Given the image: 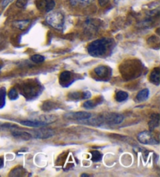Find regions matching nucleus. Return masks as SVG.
Segmentation results:
<instances>
[{
  "instance_id": "1",
  "label": "nucleus",
  "mask_w": 160,
  "mask_h": 177,
  "mask_svg": "<svg viewBox=\"0 0 160 177\" xmlns=\"http://www.w3.org/2000/svg\"><path fill=\"white\" fill-rule=\"evenodd\" d=\"M110 45V40L107 39H98L89 44L87 52L93 57H101L106 54Z\"/></svg>"
},
{
  "instance_id": "5",
  "label": "nucleus",
  "mask_w": 160,
  "mask_h": 177,
  "mask_svg": "<svg viewBox=\"0 0 160 177\" xmlns=\"http://www.w3.org/2000/svg\"><path fill=\"white\" fill-rule=\"evenodd\" d=\"M65 118L69 119H74V120L83 121L91 118V113L87 112H75V113H68L64 115Z\"/></svg>"
},
{
  "instance_id": "14",
  "label": "nucleus",
  "mask_w": 160,
  "mask_h": 177,
  "mask_svg": "<svg viewBox=\"0 0 160 177\" xmlns=\"http://www.w3.org/2000/svg\"><path fill=\"white\" fill-rule=\"evenodd\" d=\"M36 120L41 122V123H45V124H49L51 123H53L56 120V117L55 116L49 115V116H41L39 118L36 119Z\"/></svg>"
},
{
  "instance_id": "19",
  "label": "nucleus",
  "mask_w": 160,
  "mask_h": 177,
  "mask_svg": "<svg viewBox=\"0 0 160 177\" xmlns=\"http://www.w3.org/2000/svg\"><path fill=\"white\" fill-rule=\"evenodd\" d=\"M94 0H70V4L73 6H87L91 4Z\"/></svg>"
},
{
  "instance_id": "30",
  "label": "nucleus",
  "mask_w": 160,
  "mask_h": 177,
  "mask_svg": "<svg viewBox=\"0 0 160 177\" xmlns=\"http://www.w3.org/2000/svg\"><path fill=\"white\" fill-rule=\"evenodd\" d=\"M91 97V94L90 91H86L82 92V98L83 99H88Z\"/></svg>"
},
{
  "instance_id": "11",
  "label": "nucleus",
  "mask_w": 160,
  "mask_h": 177,
  "mask_svg": "<svg viewBox=\"0 0 160 177\" xmlns=\"http://www.w3.org/2000/svg\"><path fill=\"white\" fill-rule=\"evenodd\" d=\"M159 125V114H153L151 116V119L148 123V127L151 131L155 130Z\"/></svg>"
},
{
  "instance_id": "21",
  "label": "nucleus",
  "mask_w": 160,
  "mask_h": 177,
  "mask_svg": "<svg viewBox=\"0 0 160 177\" xmlns=\"http://www.w3.org/2000/svg\"><path fill=\"white\" fill-rule=\"evenodd\" d=\"M25 170L22 167H16L11 171L10 176H22Z\"/></svg>"
},
{
  "instance_id": "2",
  "label": "nucleus",
  "mask_w": 160,
  "mask_h": 177,
  "mask_svg": "<svg viewBox=\"0 0 160 177\" xmlns=\"http://www.w3.org/2000/svg\"><path fill=\"white\" fill-rule=\"evenodd\" d=\"M64 16L60 12H53L46 17L47 24L56 30H62L64 25Z\"/></svg>"
},
{
  "instance_id": "18",
  "label": "nucleus",
  "mask_w": 160,
  "mask_h": 177,
  "mask_svg": "<svg viewBox=\"0 0 160 177\" xmlns=\"http://www.w3.org/2000/svg\"><path fill=\"white\" fill-rule=\"evenodd\" d=\"M127 98H128V94L126 92V91H120L116 93L115 98L116 100L117 101H119V102H122V101L127 100Z\"/></svg>"
},
{
  "instance_id": "26",
  "label": "nucleus",
  "mask_w": 160,
  "mask_h": 177,
  "mask_svg": "<svg viewBox=\"0 0 160 177\" xmlns=\"http://www.w3.org/2000/svg\"><path fill=\"white\" fill-rule=\"evenodd\" d=\"M17 126L11 123H0V129H12V128H16Z\"/></svg>"
},
{
  "instance_id": "28",
  "label": "nucleus",
  "mask_w": 160,
  "mask_h": 177,
  "mask_svg": "<svg viewBox=\"0 0 160 177\" xmlns=\"http://www.w3.org/2000/svg\"><path fill=\"white\" fill-rule=\"evenodd\" d=\"M53 108V104L51 103L50 101H46L42 105V109L45 111H49L50 109H52Z\"/></svg>"
},
{
  "instance_id": "35",
  "label": "nucleus",
  "mask_w": 160,
  "mask_h": 177,
  "mask_svg": "<svg viewBox=\"0 0 160 177\" xmlns=\"http://www.w3.org/2000/svg\"><path fill=\"white\" fill-rule=\"evenodd\" d=\"M1 69H2V66L0 65V70H1Z\"/></svg>"
},
{
  "instance_id": "32",
  "label": "nucleus",
  "mask_w": 160,
  "mask_h": 177,
  "mask_svg": "<svg viewBox=\"0 0 160 177\" xmlns=\"http://www.w3.org/2000/svg\"><path fill=\"white\" fill-rule=\"evenodd\" d=\"M109 1H110V0H99V2L100 6H104L106 4H108Z\"/></svg>"
},
{
  "instance_id": "10",
  "label": "nucleus",
  "mask_w": 160,
  "mask_h": 177,
  "mask_svg": "<svg viewBox=\"0 0 160 177\" xmlns=\"http://www.w3.org/2000/svg\"><path fill=\"white\" fill-rule=\"evenodd\" d=\"M20 123L24 126L26 127H35V128H38V127H45V123L39 122L38 120H23L20 122Z\"/></svg>"
},
{
  "instance_id": "20",
  "label": "nucleus",
  "mask_w": 160,
  "mask_h": 177,
  "mask_svg": "<svg viewBox=\"0 0 160 177\" xmlns=\"http://www.w3.org/2000/svg\"><path fill=\"white\" fill-rule=\"evenodd\" d=\"M6 88L1 87L0 88V109H2L5 106L6 104Z\"/></svg>"
},
{
  "instance_id": "13",
  "label": "nucleus",
  "mask_w": 160,
  "mask_h": 177,
  "mask_svg": "<svg viewBox=\"0 0 160 177\" xmlns=\"http://www.w3.org/2000/svg\"><path fill=\"white\" fill-rule=\"evenodd\" d=\"M24 91L25 95H27L29 97L35 96V94L38 91H37V86L35 85H30L27 84L26 86L24 87Z\"/></svg>"
},
{
  "instance_id": "4",
  "label": "nucleus",
  "mask_w": 160,
  "mask_h": 177,
  "mask_svg": "<svg viewBox=\"0 0 160 177\" xmlns=\"http://www.w3.org/2000/svg\"><path fill=\"white\" fill-rule=\"evenodd\" d=\"M101 117L102 123L109 124H120L124 121V116L118 113H105Z\"/></svg>"
},
{
  "instance_id": "17",
  "label": "nucleus",
  "mask_w": 160,
  "mask_h": 177,
  "mask_svg": "<svg viewBox=\"0 0 160 177\" xmlns=\"http://www.w3.org/2000/svg\"><path fill=\"white\" fill-rule=\"evenodd\" d=\"M72 73L69 71H63V73H61L60 76H59V82L62 84H65L67 81H69L71 78Z\"/></svg>"
},
{
  "instance_id": "24",
  "label": "nucleus",
  "mask_w": 160,
  "mask_h": 177,
  "mask_svg": "<svg viewBox=\"0 0 160 177\" xmlns=\"http://www.w3.org/2000/svg\"><path fill=\"white\" fill-rule=\"evenodd\" d=\"M8 96L11 100H16L18 98V92H17V91H16L14 87L11 88L8 93Z\"/></svg>"
},
{
  "instance_id": "33",
  "label": "nucleus",
  "mask_w": 160,
  "mask_h": 177,
  "mask_svg": "<svg viewBox=\"0 0 160 177\" xmlns=\"http://www.w3.org/2000/svg\"><path fill=\"white\" fill-rule=\"evenodd\" d=\"M3 160H2V158H0V168H2V166H3Z\"/></svg>"
},
{
  "instance_id": "22",
  "label": "nucleus",
  "mask_w": 160,
  "mask_h": 177,
  "mask_svg": "<svg viewBox=\"0 0 160 177\" xmlns=\"http://www.w3.org/2000/svg\"><path fill=\"white\" fill-rule=\"evenodd\" d=\"M30 59H31L32 62H35V63H41V62H43L45 61V57L43 56H41V55L36 54L32 56L31 58H30Z\"/></svg>"
},
{
  "instance_id": "16",
  "label": "nucleus",
  "mask_w": 160,
  "mask_h": 177,
  "mask_svg": "<svg viewBox=\"0 0 160 177\" xmlns=\"http://www.w3.org/2000/svg\"><path fill=\"white\" fill-rule=\"evenodd\" d=\"M30 24V20H17L13 23L14 27H16V28L20 29V30H24L27 27L29 26Z\"/></svg>"
},
{
  "instance_id": "29",
  "label": "nucleus",
  "mask_w": 160,
  "mask_h": 177,
  "mask_svg": "<svg viewBox=\"0 0 160 177\" xmlns=\"http://www.w3.org/2000/svg\"><path fill=\"white\" fill-rule=\"evenodd\" d=\"M27 3V0H17L16 5L19 8H23L26 6Z\"/></svg>"
},
{
  "instance_id": "31",
  "label": "nucleus",
  "mask_w": 160,
  "mask_h": 177,
  "mask_svg": "<svg viewBox=\"0 0 160 177\" xmlns=\"http://www.w3.org/2000/svg\"><path fill=\"white\" fill-rule=\"evenodd\" d=\"M13 1V0H3L2 2V6L3 8H5V7H6V6L10 4V2H12Z\"/></svg>"
},
{
  "instance_id": "9",
  "label": "nucleus",
  "mask_w": 160,
  "mask_h": 177,
  "mask_svg": "<svg viewBox=\"0 0 160 177\" xmlns=\"http://www.w3.org/2000/svg\"><path fill=\"white\" fill-rule=\"evenodd\" d=\"M12 135L16 138L20 139V140H24V141H28L32 137L30 133H27V132H24V131H12Z\"/></svg>"
},
{
  "instance_id": "12",
  "label": "nucleus",
  "mask_w": 160,
  "mask_h": 177,
  "mask_svg": "<svg viewBox=\"0 0 160 177\" xmlns=\"http://www.w3.org/2000/svg\"><path fill=\"white\" fill-rule=\"evenodd\" d=\"M94 72L98 77L103 78L109 74V69H108V67H104V66H100V67H96L94 70Z\"/></svg>"
},
{
  "instance_id": "15",
  "label": "nucleus",
  "mask_w": 160,
  "mask_h": 177,
  "mask_svg": "<svg viewBox=\"0 0 160 177\" xmlns=\"http://www.w3.org/2000/svg\"><path fill=\"white\" fill-rule=\"evenodd\" d=\"M148 96H149V90L145 88L138 92V94L136 96V99L138 101H144L148 99Z\"/></svg>"
},
{
  "instance_id": "6",
  "label": "nucleus",
  "mask_w": 160,
  "mask_h": 177,
  "mask_svg": "<svg viewBox=\"0 0 160 177\" xmlns=\"http://www.w3.org/2000/svg\"><path fill=\"white\" fill-rule=\"evenodd\" d=\"M37 6L40 10L48 13L54 9L56 2L53 0H38Z\"/></svg>"
},
{
  "instance_id": "7",
  "label": "nucleus",
  "mask_w": 160,
  "mask_h": 177,
  "mask_svg": "<svg viewBox=\"0 0 160 177\" xmlns=\"http://www.w3.org/2000/svg\"><path fill=\"white\" fill-rule=\"evenodd\" d=\"M53 135H54V132L52 130L45 129V128H41V130H37L35 133V137L41 139L49 138V137H53Z\"/></svg>"
},
{
  "instance_id": "23",
  "label": "nucleus",
  "mask_w": 160,
  "mask_h": 177,
  "mask_svg": "<svg viewBox=\"0 0 160 177\" xmlns=\"http://www.w3.org/2000/svg\"><path fill=\"white\" fill-rule=\"evenodd\" d=\"M91 160L93 161H99L101 159V154L98 151H91Z\"/></svg>"
},
{
  "instance_id": "25",
  "label": "nucleus",
  "mask_w": 160,
  "mask_h": 177,
  "mask_svg": "<svg viewBox=\"0 0 160 177\" xmlns=\"http://www.w3.org/2000/svg\"><path fill=\"white\" fill-rule=\"evenodd\" d=\"M96 105H97V104H96L95 101H85L84 103V107L87 109H93L94 107H95Z\"/></svg>"
},
{
  "instance_id": "3",
  "label": "nucleus",
  "mask_w": 160,
  "mask_h": 177,
  "mask_svg": "<svg viewBox=\"0 0 160 177\" xmlns=\"http://www.w3.org/2000/svg\"><path fill=\"white\" fill-rule=\"evenodd\" d=\"M138 140L139 142L143 144H157L159 141L156 138L155 135L151 130L142 131L138 133Z\"/></svg>"
},
{
  "instance_id": "8",
  "label": "nucleus",
  "mask_w": 160,
  "mask_h": 177,
  "mask_svg": "<svg viewBox=\"0 0 160 177\" xmlns=\"http://www.w3.org/2000/svg\"><path fill=\"white\" fill-rule=\"evenodd\" d=\"M150 81L156 85H159L160 83V70L159 67L155 68L152 71L150 74Z\"/></svg>"
},
{
  "instance_id": "34",
  "label": "nucleus",
  "mask_w": 160,
  "mask_h": 177,
  "mask_svg": "<svg viewBox=\"0 0 160 177\" xmlns=\"http://www.w3.org/2000/svg\"><path fill=\"white\" fill-rule=\"evenodd\" d=\"M81 176H82V177H84V176H89L87 175V174H82V175H81Z\"/></svg>"
},
{
  "instance_id": "27",
  "label": "nucleus",
  "mask_w": 160,
  "mask_h": 177,
  "mask_svg": "<svg viewBox=\"0 0 160 177\" xmlns=\"http://www.w3.org/2000/svg\"><path fill=\"white\" fill-rule=\"evenodd\" d=\"M68 97H69L70 98H72V99L82 98V93H79V92H71L70 94H69Z\"/></svg>"
},
{
  "instance_id": "36",
  "label": "nucleus",
  "mask_w": 160,
  "mask_h": 177,
  "mask_svg": "<svg viewBox=\"0 0 160 177\" xmlns=\"http://www.w3.org/2000/svg\"><path fill=\"white\" fill-rule=\"evenodd\" d=\"M118 1H119V0H115V2H118Z\"/></svg>"
}]
</instances>
